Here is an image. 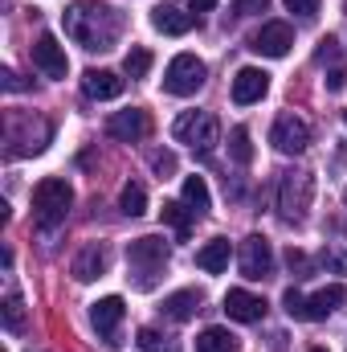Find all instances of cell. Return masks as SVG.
Returning a JSON list of instances; mask_svg holds the SVG:
<instances>
[{"label": "cell", "mask_w": 347, "mask_h": 352, "mask_svg": "<svg viewBox=\"0 0 347 352\" xmlns=\"http://www.w3.org/2000/svg\"><path fill=\"white\" fill-rule=\"evenodd\" d=\"M119 209H123L127 217H143V213H147V188L135 184V180H127L123 192H119Z\"/></svg>", "instance_id": "obj_23"}, {"label": "cell", "mask_w": 347, "mask_h": 352, "mask_svg": "<svg viewBox=\"0 0 347 352\" xmlns=\"http://www.w3.org/2000/svg\"><path fill=\"white\" fill-rule=\"evenodd\" d=\"M152 168L160 176H172L176 173V156L172 152H152Z\"/></svg>", "instance_id": "obj_31"}, {"label": "cell", "mask_w": 347, "mask_h": 352, "mask_svg": "<svg viewBox=\"0 0 347 352\" xmlns=\"http://www.w3.org/2000/svg\"><path fill=\"white\" fill-rule=\"evenodd\" d=\"M225 316L237 320V324H258L261 316H265V299L250 295V291H229L225 295Z\"/></svg>", "instance_id": "obj_15"}, {"label": "cell", "mask_w": 347, "mask_h": 352, "mask_svg": "<svg viewBox=\"0 0 347 352\" xmlns=\"http://www.w3.org/2000/svg\"><path fill=\"white\" fill-rule=\"evenodd\" d=\"M229 156H233V164H241V168H250V164H254L250 127H233V131H229Z\"/></svg>", "instance_id": "obj_24"}, {"label": "cell", "mask_w": 347, "mask_h": 352, "mask_svg": "<svg viewBox=\"0 0 347 352\" xmlns=\"http://www.w3.org/2000/svg\"><path fill=\"white\" fill-rule=\"evenodd\" d=\"M311 197H315V180L311 173H286L282 176V188H278V213L282 221H302L307 209H311Z\"/></svg>", "instance_id": "obj_4"}, {"label": "cell", "mask_w": 347, "mask_h": 352, "mask_svg": "<svg viewBox=\"0 0 347 352\" xmlns=\"http://www.w3.org/2000/svg\"><path fill=\"white\" fill-rule=\"evenodd\" d=\"M323 266L335 270V274H347V254H339V250H323Z\"/></svg>", "instance_id": "obj_32"}, {"label": "cell", "mask_w": 347, "mask_h": 352, "mask_svg": "<svg viewBox=\"0 0 347 352\" xmlns=\"http://www.w3.org/2000/svg\"><path fill=\"white\" fill-rule=\"evenodd\" d=\"M135 344L143 352H180V344H172L168 336H160L156 328H139V336H135Z\"/></svg>", "instance_id": "obj_28"}, {"label": "cell", "mask_w": 347, "mask_h": 352, "mask_svg": "<svg viewBox=\"0 0 347 352\" xmlns=\"http://www.w3.org/2000/svg\"><path fill=\"white\" fill-rule=\"evenodd\" d=\"M172 135L188 144L196 156H213V148L221 144V119L213 111H184L172 123Z\"/></svg>", "instance_id": "obj_3"}, {"label": "cell", "mask_w": 347, "mask_h": 352, "mask_svg": "<svg viewBox=\"0 0 347 352\" xmlns=\"http://www.w3.org/2000/svg\"><path fill=\"white\" fill-rule=\"evenodd\" d=\"M265 8H270V0H233V12L237 16H258Z\"/></svg>", "instance_id": "obj_30"}, {"label": "cell", "mask_w": 347, "mask_h": 352, "mask_svg": "<svg viewBox=\"0 0 347 352\" xmlns=\"http://www.w3.org/2000/svg\"><path fill=\"white\" fill-rule=\"evenodd\" d=\"M196 266H200L204 274H221V270L229 266V238H213V242H204V246L196 250Z\"/></svg>", "instance_id": "obj_20"}, {"label": "cell", "mask_w": 347, "mask_h": 352, "mask_svg": "<svg viewBox=\"0 0 347 352\" xmlns=\"http://www.w3.org/2000/svg\"><path fill=\"white\" fill-rule=\"evenodd\" d=\"M344 87H347V74H344V70H331V74H327V90H331V94H339Z\"/></svg>", "instance_id": "obj_35"}, {"label": "cell", "mask_w": 347, "mask_h": 352, "mask_svg": "<svg viewBox=\"0 0 347 352\" xmlns=\"http://www.w3.org/2000/svg\"><path fill=\"white\" fill-rule=\"evenodd\" d=\"M127 263L143 274V287H152V274L168 266V242L164 238H135L127 246Z\"/></svg>", "instance_id": "obj_7"}, {"label": "cell", "mask_w": 347, "mask_h": 352, "mask_svg": "<svg viewBox=\"0 0 347 352\" xmlns=\"http://www.w3.org/2000/svg\"><path fill=\"white\" fill-rule=\"evenodd\" d=\"M217 8V0H192V12H213Z\"/></svg>", "instance_id": "obj_36"}, {"label": "cell", "mask_w": 347, "mask_h": 352, "mask_svg": "<svg viewBox=\"0 0 347 352\" xmlns=\"http://www.w3.org/2000/svg\"><path fill=\"white\" fill-rule=\"evenodd\" d=\"M70 205H74V188H70V180H62V176H45V180L33 188V221H37L41 230L62 226L66 213H70Z\"/></svg>", "instance_id": "obj_2"}, {"label": "cell", "mask_w": 347, "mask_h": 352, "mask_svg": "<svg viewBox=\"0 0 347 352\" xmlns=\"http://www.w3.org/2000/svg\"><path fill=\"white\" fill-rule=\"evenodd\" d=\"M106 263H110L106 246H102V242H90V246H82V250L74 254L70 274H74L78 283H94V278H102V274H106Z\"/></svg>", "instance_id": "obj_13"}, {"label": "cell", "mask_w": 347, "mask_h": 352, "mask_svg": "<svg viewBox=\"0 0 347 352\" xmlns=\"http://www.w3.org/2000/svg\"><path fill=\"white\" fill-rule=\"evenodd\" d=\"M184 205H188L196 217H204V213L213 209V197H208L204 176H184Z\"/></svg>", "instance_id": "obj_22"}, {"label": "cell", "mask_w": 347, "mask_h": 352, "mask_svg": "<svg viewBox=\"0 0 347 352\" xmlns=\"http://www.w3.org/2000/svg\"><path fill=\"white\" fill-rule=\"evenodd\" d=\"M290 12H298V16H315L319 12V0H282Z\"/></svg>", "instance_id": "obj_34"}, {"label": "cell", "mask_w": 347, "mask_h": 352, "mask_svg": "<svg viewBox=\"0 0 347 352\" xmlns=\"http://www.w3.org/2000/svg\"><path fill=\"white\" fill-rule=\"evenodd\" d=\"M147 131H152V119H147V111H139V107L115 111V115L106 119V135L119 140V144H139Z\"/></svg>", "instance_id": "obj_11"}, {"label": "cell", "mask_w": 347, "mask_h": 352, "mask_svg": "<svg viewBox=\"0 0 347 352\" xmlns=\"http://www.w3.org/2000/svg\"><path fill=\"white\" fill-rule=\"evenodd\" d=\"M200 303H204L200 291H192V287H188V291H176V295L164 299V316L176 320V324H184V320H192V316L200 311Z\"/></svg>", "instance_id": "obj_19"}, {"label": "cell", "mask_w": 347, "mask_h": 352, "mask_svg": "<svg viewBox=\"0 0 347 352\" xmlns=\"http://www.w3.org/2000/svg\"><path fill=\"white\" fill-rule=\"evenodd\" d=\"M0 87H4V90H12V94H16V90H29V82H25V78H21L16 70H0Z\"/></svg>", "instance_id": "obj_33"}, {"label": "cell", "mask_w": 347, "mask_h": 352, "mask_svg": "<svg viewBox=\"0 0 347 352\" xmlns=\"http://www.w3.org/2000/svg\"><path fill=\"white\" fill-rule=\"evenodd\" d=\"M344 303H347V291L339 287V283H331V287H323L319 295L307 299V320H327V316L339 311Z\"/></svg>", "instance_id": "obj_18"}, {"label": "cell", "mask_w": 347, "mask_h": 352, "mask_svg": "<svg viewBox=\"0 0 347 352\" xmlns=\"http://www.w3.org/2000/svg\"><path fill=\"white\" fill-rule=\"evenodd\" d=\"M123 316H127V307H123V299L119 295H102L98 303H90V324H94V332L98 336H115V328L123 324Z\"/></svg>", "instance_id": "obj_14"}, {"label": "cell", "mask_w": 347, "mask_h": 352, "mask_svg": "<svg viewBox=\"0 0 347 352\" xmlns=\"http://www.w3.org/2000/svg\"><path fill=\"white\" fill-rule=\"evenodd\" d=\"M196 352H241V340L229 328H204L196 336Z\"/></svg>", "instance_id": "obj_21"}, {"label": "cell", "mask_w": 347, "mask_h": 352, "mask_svg": "<svg viewBox=\"0 0 347 352\" xmlns=\"http://www.w3.org/2000/svg\"><path fill=\"white\" fill-rule=\"evenodd\" d=\"M160 217H164L168 226H176V234H180V238H188V226H192V217H196V213H192L184 201H164Z\"/></svg>", "instance_id": "obj_25"}, {"label": "cell", "mask_w": 347, "mask_h": 352, "mask_svg": "<svg viewBox=\"0 0 347 352\" xmlns=\"http://www.w3.org/2000/svg\"><path fill=\"white\" fill-rule=\"evenodd\" d=\"M270 90V74L258 70V66H241L237 78H233V102L237 107H250V102H261Z\"/></svg>", "instance_id": "obj_12"}, {"label": "cell", "mask_w": 347, "mask_h": 352, "mask_svg": "<svg viewBox=\"0 0 347 352\" xmlns=\"http://www.w3.org/2000/svg\"><path fill=\"white\" fill-rule=\"evenodd\" d=\"M62 25H66V37H74L82 50H110L119 41V33H123V16L110 4H102V0L70 4Z\"/></svg>", "instance_id": "obj_1"}, {"label": "cell", "mask_w": 347, "mask_h": 352, "mask_svg": "<svg viewBox=\"0 0 347 352\" xmlns=\"http://www.w3.org/2000/svg\"><path fill=\"white\" fill-rule=\"evenodd\" d=\"M237 266H241V274H246L250 283L270 278V274H274V246H270L261 234H250V238L241 242V258H237Z\"/></svg>", "instance_id": "obj_8"}, {"label": "cell", "mask_w": 347, "mask_h": 352, "mask_svg": "<svg viewBox=\"0 0 347 352\" xmlns=\"http://www.w3.org/2000/svg\"><path fill=\"white\" fill-rule=\"evenodd\" d=\"M344 123H347V111H344Z\"/></svg>", "instance_id": "obj_38"}, {"label": "cell", "mask_w": 347, "mask_h": 352, "mask_svg": "<svg viewBox=\"0 0 347 352\" xmlns=\"http://www.w3.org/2000/svg\"><path fill=\"white\" fill-rule=\"evenodd\" d=\"M152 25L160 33H168V37H184V33H192L196 16L184 12V8H176V4H160V8H152Z\"/></svg>", "instance_id": "obj_17"}, {"label": "cell", "mask_w": 347, "mask_h": 352, "mask_svg": "<svg viewBox=\"0 0 347 352\" xmlns=\"http://www.w3.org/2000/svg\"><path fill=\"white\" fill-rule=\"evenodd\" d=\"M147 70H152V50L131 45L127 58H123V74H127V78H147Z\"/></svg>", "instance_id": "obj_26"}, {"label": "cell", "mask_w": 347, "mask_h": 352, "mask_svg": "<svg viewBox=\"0 0 347 352\" xmlns=\"http://www.w3.org/2000/svg\"><path fill=\"white\" fill-rule=\"evenodd\" d=\"M290 45H294V29L286 21H265L254 33V41H250V50L261 54V58H286Z\"/></svg>", "instance_id": "obj_9"}, {"label": "cell", "mask_w": 347, "mask_h": 352, "mask_svg": "<svg viewBox=\"0 0 347 352\" xmlns=\"http://www.w3.org/2000/svg\"><path fill=\"white\" fill-rule=\"evenodd\" d=\"M282 307H286V316H290V320H307V295H302V291H294V287H290V291L282 295Z\"/></svg>", "instance_id": "obj_29"}, {"label": "cell", "mask_w": 347, "mask_h": 352, "mask_svg": "<svg viewBox=\"0 0 347 352\" xmlns=\"http://www.w3.org/2000/svg\"><path fill=\"white\" fill-rule=\"evenodd\" d=\"M344 8H347V0H344Z\"/></svg>", "instance_id": "obj_39"}, {"label": "cell", "mask_w": 347, "mask_h": 352, "mask_svg": "<svg viewBox=\"0 0 347 352\" xmlns=\"http://www.w3.org/2000/svg\"><path fill=\"white\" fill-rule=\"evenodd\" d=\"M0 316H4V328H8V332H25V299H21L16 291H12V295L4 299Z\"/></svg>", "instance_id": "obj_27"}, {"label": "cell", "mask_w": 347, "mask_h": 352, "mask_svg": "<svg viewBox=\"0 0 347 352\" xmlns=\"http://www.w3.org/2000/svg\"><path fill=\"white\" fill-rule=\"evenodd\" d=\"M204 62L196 58V54H176L172 62H168V74H164V90L176 94V98H188V94H196V90L204 87Z\"/></svg>", "instance_id": "obj_5"}, {"label": "cell", "mask_w": 347, "mask_h": 352, "mask_svg": "<svg viewBox=\"0 0 347 352\" xmlns=\"http://www.w3.org/2000/svg\"><path fill=\"white\" fill-rule=\"evenodd\" d=\"M123 87H127V78H119L115 70H86V74H82V90H86V98H98V102L119 98Z\"/></svg>", "instance_id": "obj_16"}, {"label": "cell", "mask_w": 347, "mask_h": 352, "mask_svg": "<svg viewBox=\"0 0 347 352\" xmlns=\"http://www.w3.org/2000/svg\"><path fill=\"white\" fill-rule=\"evenodd\" d=\"M311 352H327V349H311Z\"/></svg>", "instance_id": "obj_37"}, {"label": "cell", "mask_w": 347, "mask_h": 352, "mask_svg": "<svg viewBox=\"0 0 347 352\" xmlns=\"http://www.w3.org/2000/svg\"><path fill=\"white\" fill-rule=\"evenodd\" d=\"M33 62L45 78H66L70 74V62H66V45L53 37V33H41L33 41Z\"/></svg>", "instance_id": "obj_10"}, {"label": "cell", "mask_w": 347, "mask_h": 352, "mask_svg": "<svg viewBox=\"0 0 347 352\" xmlns=\"http://www.w3.org/2000/svg\"><path fill=\"white\" fill-rule=\"evenodd\" d=\"M270 144L282 152V156H302L311 148V127L298 119V115H278L274 127H270Z\"/></svg>", "instance_id": "obj_6"}]
</instances>
